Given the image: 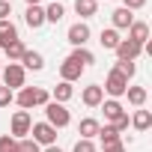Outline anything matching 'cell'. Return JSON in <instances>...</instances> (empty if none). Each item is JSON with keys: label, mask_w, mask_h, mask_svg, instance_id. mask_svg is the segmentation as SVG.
Segmentation results:
<instances>
[{"label": "cell", "mask_w": 152, "mask_h": 152, "mask_svg": "<svg viewBox=\"0 0 152 152\" xmlns=\"http://www.w3.org/2000/svg\"><path fill=\"white\" fill-rule=\"evenodd\" d=\"M81 99H84L87 107H99V104L104 102V90H102L99 84H90V87H84V96H81Z\"/></svg>", "instance_id": "cell-12"}, {"label": "cell", "mask_w": 152, "mask_h": 152, "mask_svg": "<svg viewBox=\"0 0 152 152\" xmlns=\"http://www.w3.org/2000/svg\"><path fill=\"white\" fill-rule=\"evenodd\" d=\"M99 119H93V116H87V119H81V125H78V134H81V140H93L96 134H99Z\"/></svg>", "instance_id": "cell-16"}, {"label": "cell", "mask_w": 152, "mask_h": 152, "mask_svg": "<svg viewBox=\"0 0 152 152\" xmlns=\"http://www.w3.org/2000/svg\"><path fill=\"white\" fill-rule=\"evenodd\" d=\"M18 63H21V69H24V72H27V69H33V72H42V69H45L42 54H39V51H30V48L21 54V60H18Z\"/></svg>", "instance_id": "cell-10"}, {"label": "cell", "mask_w": 152, "mask_h": 152, "mask_svg": "<svg viewBox=\"0 0 152 152\" xmlns=\"http://www.w3.org/2000/svg\"><path fill=\"white\" fill-rule=\"evenodd\" d=\"M96 137H102V146H113V143H119V131H116L113 125L99 128V134H96Z\"/></svg>", "instance_id": "cell-22"}, {"label": "cell", "mask_w": 152, "mask_h": 152, "mask_svg": "<svg viewBox=\"0 0 152 152\" xmlns=\"http://www.w3.org/2000/svg\"><path fill=\"white\" fill-rule=\"evenodd\" d=\"M15 102L21 104V110L45 107V104L51 102V93H48V90H42V87H21V90H18V96H15Z\"/></svg>", "instance_id": "cell-1"}, {"label": "cell", "mask_w": 152, "mask_h": 152, "mask_svg": "<svg viewBox=\"0 0 152 152\" xmlns=\"http://www.w3.org/2000/svg\"><path fill=\"white\" fill-rule=\"evenodd\" d=\"M125 96H128V104H134V107H143L146 104V87H128L125 90Z\"/></svg>", "instance_id": "cell-20"}, {"label": "cell", "mask_w": 152, "mask_h": 152, "mask_svg": "<svg viewBox=\"0 0 152 152\" xmlns=\"http://www.w3.org/2000/svg\"><path fill=\"white\" fill-rule=\"evenodd\" d=\"M45 152H63V149H60V146H48Z\"/></svg>", "instance_id": "cell-36"}, {"label": "cell", "mask_w": 152, "mask_h": 152, "mask_svg": "<svg viewBox=\"0 0 152 152\" xmlns=\"http://www.w3.org/2000/svg\"><path fill=\"white\" fill-rule=\"evenodd\" d=\"M42 3V0H27V6H39Z\"/></svg>", "instance_id": "cell-37"}, {"label": "cell", "mask_w": 152, "mask_h": 152, "mask_svg": "<svg viewBox=\"0 0 152 152\" xmlns=\"http://www.w3.org/2000/svg\"><path fill=\"white\" fill-rule=\"evenodd\" d=\"M75 12H78L81 18H93L99 12V3L96 0H75Z\"/></svg>", "instance_id": "cell-18"}, {"label": "cell", "mask_w": 152, "mask_h": 152, "mask_svg": "<svg viewBox=\"0 0 152 152\" xmlns=\"http://www.w3.org/2000/svg\"><path fill=\"white\" fill-rule=\"evenodd\" d=\"M15 152H42V149H39V143L33 137H21L18 146H15Z\"/></svg>", "instance_id": "cell-28"}, {"label": "cell", "mask_w": 152, "mask_h": 152, "mask_svg": "<svg viewBox=\"0 0 152 152\" xmlns=\"http://www.w3.org/2000/svg\"><path fill=\"white\" fill-rule=\"evenodd\" d=\"M18 39V30H15V24L6 18V21H0V48H6L9 42H15Z\"/></svg>", "instance_id": "cell-17"}, {"label": "cell", "mask_w": 152, "mask_h": 152, "mask_svg": "<svg viewBox=\"0 0 152 152\" xmlns=\"http://www.w3.org/2000/svg\"><path fill=\"white\" fill-rule=\"evenodd\" d=\"M69 57H72V60H75V63H81V66H84V69H87V66H93V63H96V57H93V51H87V48H75V51H72V54H69Z\"/></svg>", "instance_id": "cell-23"}, {"label": "cell", "mask_w": 152, "mask_h": 152, "mask_svg": "<svg viewBox=\"0 0 152 152\" xmlns=\"http://www.w3.org/2000/svg\"><path fill=\"white\" fill-rule=\"evenodd\" d=\"M0 78H3V87H9L12 93L24 87V78H27V72L21 69V63H9L0 69Z\"/></svg>", "instance_id": "cell-2"}, {"label": "cell", "mask_w": 152, "mask_h": 152, "mask_svg": "<svg viewBox=\"0 0 152 152\" xmlns=\"http://www.w3.org/2000/svg\"><path fill=\"white\" fill-rule=\"evenodd\" d=\"M110 18H113V30H128V27L134 24V15H131L125 6L113 9V12H110Z\"/></svg>", "instance_id": "cell-13"}, {"label": "cell", "mask_w": 152, "mask_h": 152, "mask_svg": "<svg viewBox=\"0 0 152 152\" xmlns=\"http://www.w3.org/2000/svg\"><path fill=\"white\" fill-rule=\"evenodd\" d=\"M63 15H66V6H63V3H51V6L45 9V21H51V24H60Z\"/></svg>", "instance_id": "cell-24"}, {"label": "cell", "mask_w": 152, "mask_h": 152, "mask_svg": "<svg viewBox=\"0 0 152 152\" xmlns=\"http://www.w3.org/2000/svg\"><path fill=\"white\" fill-rule=\"evenodd\" d=\"M24 21H27V27H30V30H39V27L45 24V9H42V6H27Z\"/></svg>", "instance_id": "cell-14"}, {"label": "cell", "mask_w": 152, "mask_h": 152, "mask_svg": "<svg viewBox=\"0 0 152 152\" xmlns=\"http://www.w3.org/2000/svg\"><path fill=\"white\" fill-rule=\"evenodd\" d=\"M104 152H125V146H122V140H119V143H113V146H104Z\"/></svg>", "instance_id": "cell-35"}, {"label": "cell", "mask_w": 152, "mask_h": 152, "mask_svg": "<svg viewBox=\"0 0 152 152\" xmlns=\"http://www.w3.org/2000/svg\"><path fill=\"white\" fill-rule=\"evenodd\" d=\"M128 122H131V119H128V113H122V116H119V119H116V122H113V128H116V131H119V134H122V131H125V128H128Z\"/></svg>", "instance_id": "cell-34"}, {"label": "cell", "mask_w": 152, "mask_h": 152, "mask_svg": "<svg viewBox=\"0 0 152 152\" xmlns=\"http://www.w3.org/2000/svg\"><path fill=\"white\" fill-rule=\"evenodd\" d=\"M15 146H18V140L12 134H0V152H15Z\"/></svg>", "instance_id": "cell-29"}, {"label": "cell", "mask_w": 152, "mask_h": 152, "mask_svg": "<svg viewBox=\"0 0 152 152\" xmlns=\"http://www.w3.org/2000/svg\"><path fill=\"white\" fill-rule=\"evenodd\" d=\"M102 110H104V119H107V125H113L125 110H122V104L116 102V99H107V102H102Z\"/></svg>", "instance_id": "cell-15"}, {"label": "cell", "mask_w": 152, "mask_h": 152, "mask_svg": "<svg viewBox=\"0 0 152 152\" xmlns=\"http://www.w3.org/2000/svg\"><path fill=\"white\" fill-rule=\"evenodd\" d=\"M122 6H125L128 12H134V9H143V6H146V0H122Z\"/></svg>", "instance_id": "cell-33"}, {"label": "cell", "mask_w": 152, "mask_h": 152, "mask_svg": "<svg viewBox=\"0 0 152 152\" xmlns=\"http://www.w3.org/2000/svg\"><path fill=\"white\" fill-rule=\"evenodd\" d=\"M75 152H96V143L93 140H78L75 143Z\"/></svg>", "instance_id": "cell-31"}, {"label": "cell", "mask_w": 152, "mask_h": 152, "mask_svg": "<svg viewBox=\"0 0 152 152\" xmlns=\"http://www.w3.org/2000/svg\"><path fill=\"white\" fill-rule=\"evenodd\" d=\"M81 72H84V66H81V63H75L72 57H66V60H63V66H60V78H63L66 84H72V81H78V78H81Z\"/></svg>", "instance_id": "cell-9"}, {"label": "cell", "mask_w": 152, "mask_h": 152, "mask_svg": "<svg viewBox=\"0 0 152 152\" xmlns=\"http://www.w3.org/2000/svg\"><path fill=\"white\" fill-rule=\"evenodd\" d=\"M12 102H15V93L9 87H0V107H9Z\"/></svg>", "instance_id": "cell-30"}, {"label": "cell", "mask_w": 152, "mask_h": 152, "mask_svg": "<svg viewBox=\"0 0 152 152\" xmlns=\"http://www.w3.org/2000/svg\"><path fill=\"white\" fill-rule=\"evenodd\" d=\"M30 125H33V119H30L27 110H15V113H12V137H15V140L27 137V134H30Z\"/></svg>", "instance_id": "cell-6"}, {"label": "cell", "mask_w": 152, "mask_h": 152, "mask_svg": "<svg viewBox=\"0 0 152 152\" xmlns=\"http://www.w3.org/2000/svg\"><path fill=\"white\" fill-rule=\"evenodd\" d=\"M72 96H75V87H72V84H66V81H60V84L54 87V99H51V102H60V104H66Z\"/></svg>", "instance_id": "cell-19"}, {"label": "cell", "mask_w": 152, "mask_h": 152, "mask_svg": "<svg viewBox=\"0 0 152 152\" xmlns=\"http://www.w3.org/2000/svg\"><path fill=\"white\" fill-rule=\"evenodd\" d=\"M0 69H3V66H0Z\"/></svg>", "instance_id": "cell-38"}, {"label": "cell", "mask_w": 152, "mask_h": 152, "mask_svg": "<svg viewBox=\"0 0 152 152\" xmlns=\"http://www.w3.org/2000/svg\"><path fill=\"white\" fill-rule=\"evenodd\" d=\"M128 39L143 48V45L149 42V24H146V21H134V24L128 27Z\"/></svg>", "instance_id": "cell-11"}, {"label": "cell", "mask_w": 152, "mask_h": 152, "mask_svg": "<svg viewBox=\"0 0 152 152\" xmlns=\"http://www.w3.org/2000/svg\"><path fill=\"white\" fill-rule=\"evenodd\" d=\"M12 15V3H9V0H0V21H6Z\"/></svg>", "instance_id": "cell-32"}, {"label": "cell", "mask_w": 152, "mask_h": 152, "mask_svg": "<svg viewBox=\"0 0 152 152\" xmlns=\"http://www.w3.org/2000/svg\"><path fill=\"white\" fill-rule=\"evenodd\" d=\"M102 90H104L107 96L119 99V96H125V90H128V78H122L116 69H110V75H107V81H104V87H102Z\"/></svg>", "instance_id": "cell-5"}, {"label": "cell", "mask_w": 152, "mask_h": 152, "mask_svg": "<svg viewBox=\"0 0 152 152\" xmlns=\"http://www.w3.org/2000/svg\"><path fill=\"white\" fill-rule=\"evenodd\" d=\"M131 125H134L137 131H146V128L152 125V113H149V110H137V113L131 116Z\"/></svg>", "instance_id": "cell-26"}, {"label": "cell", "mask_w": 152, "mask_h": 152, "mask_svg": "<svg viewBox=\"0 0 152 152\" xmlns=\"http://www.w3.org/2000/svg\"><path fill=\"white\" fill-rule=\"evenodd\" d=\"M113 51H116V57H119V60H131V63L143 54V48H140L137 42H131V39H119V45H116Z\"/></svg>", "instance_id": "cell-7"}, {"label": "cell", "mask_w": 152, "mask_h": 152, "mask_svg": "<svg viewBox=\"0 0 152 152\" xmlns=\"http://www.w3.org/2000/svg\"><path fill=\"white\" fill-rule=\"evenodd\" d=\"M66 36H69V42H72L75 48H84V45L90 42V27H87L84 21H78V24H72V27H69Z\"/></svg>", "instance_id": "cell-8"}, {"label": "cell", "mask_w": 152, "mask_h": 152, "mask_svg": "<svg viewBox=\"0 0 152 152\" xmlns=\"http://www.w3.org/2000/svg\"><path fill=\"white\" fill-rule=\"evenodd\" d=\"M113 69H116V72L122 75V78H134V72H137V66H134L131 60H119V63H116Z\"/></svg>", "instance_id": "cell-27"}, {"label": "cell", "mask_w": 152, "mask_h": 152, "mask_svg": "<svg viewBox=\"0 0 152 152\" xmlns=\"http://www.w3.org/2000/svg\"><path fill=\"white\" fill-rule=\"evenodd\" d=\"M3 51H6L9 63H18V60H21V54H24L27 48H24V42H21V39H15V42H9V45H6Z\"/></svg>", "instance_id": "cell-25"}, {"label": "cell", "mask_w": 152, "mask_h": 152, "mask_svg": "<svg viewBox=\"0 0 152 152\" xmlns=\"http://www.w3.org/2000/svg\"><path fill=\"white\" fill-rule=\"evenodd\" d=\"M45 116H48V125H54V128H66L72 122L66 104H60V102H48L45 104Z\"/></svg>", "instance_id": "cell-3"}, {"label": "cell", "mask_w": 152, "mask_h": 152, "mask_svg": "<svg viewBox=\"0 0 152 152\" xmlns=\"http://www.w3.org/2000/svg\"><path fill=\"white\" fill-rule=\"evenodd\" d=\"M99 42H102V48H107V51H113L116 45H119V33L110 27V30H102L99 33Z\"/></svg>", "instance_id": "cell-21"}, {"label": "cell", "mask_w": 152, "mask_h": 152, "mask_svg": "<svg viewBox=\"0 0 152 152\" xmlns=\"http://www.w3.org/2000/svg\"><path fill=\"white\" fill-rule=\"evenodd\" d=\"M30 134H33V140L39 146H54L57 143V128L48 125V122H33L30 125Z\"/></svg>", "instance_id": "cell-4"}]
</instances>
